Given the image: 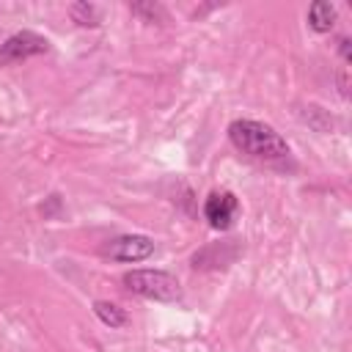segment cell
<instances>
[{
	"mask_svg": "<svg viewBox=\"0 0 352 352\" xmlns=\"http://www.w3.org/2000/svg\"><path fill=\"white\" fill-rule=\"evenodd\" d=\"M154 253V239L143 234H121L102 245V256L113 261H143Z\"/></svg>",
	"mask_w": 352,
	"mask_h": 352,
	"instance_id": "3957f363",
	"label": "cell"
},
{
	"mask_svg": "<svg viewBox=\"0 0 352 352\" xmlns=\"http://www.w3.org/2000/svg\"><path fill=\"white\" fill-rule=\"evenodd\" d=\"M228 140L248 157L258 160V162H270V165H283L292 157L289 143L264 121H253V118H236L228 126Z\"/></svg>",
	"mask_w": 352,
	"mask_h": 352,
	"instance_id": "6da1fadb",
	"label": "cell"
},
{
	"mask_svg": "<svg viewBox=\"0 0 352 352\" xmlns=\"http://www.w3.org/2000/svg\"><path fill=\"white\" fill-rule=\"evenodd\" d=\"M236 209H239L236 195L228 192V190L212 192V195L204 201V217H206L209 226L217 228V231L231 228V223H234V217H236Z\"/></svg>",
	"mask_w": 352,
	"mask_h": 352,
	"instance_id": "5b68a950",
	"label": "cell"
},
{
	"mask_svg": "<svg viewBox=\"0 0 352 352\" xmlns=\"http://www.w3.org/2000/svg\"><path fill=\"white\" fill-rule=\"evenodd\" d=\"M124 286L140 297L148 300H160V302H170L182 297V286L176 280V275L165 272V270H132L124 272Z\"/></svg>",
	"mask_w": 352,
	"mask_h": 352,
	"instance_id": "7a4b0ae2",
	"label": "cell"
},
{
	"mask_svg": "<svg viewBox=\"0 0 352 352\" xmlns=\"http://www.w3.org/2000/svg\"><path fill=\"white\" fill-rule=\"evenodd\" d=\"M72 16L77 25H96V8L88 3H74L72 6Z\"/></svg>",
	"mask_w": 352,
	"mask_h": 352,
	"instance_id": "ba28073f",
	"label": "cell"
},
{
	"mask_svg": "<svg viewBox=\"0 0 352 352\" xmlns=\"http://www.w3.org/2000/svg\"><path fill=\"white\" fill-rule=\"evenodd\" d=\"M336 6H330V3H324V0H316V3H311V8H308V25H311V30H316V33H327V30H333V25H336Z\"/></svg>",
	"mask_w": 352,
	"mask_h": 352,
	"instance_id": "8992f818",
	"label": "cell"
},
{
	"mask_svg": "<svg viewBox=\"0 0 352 352\" xmlns=\"http://www.w3.org/2000/svg\"><path fill=\"white\" fill-rule=\"evenodd\" d=\"M94 314H96L104 324H110V327H124V324H126V314H124L118 305H113V302H104V300L94 302Z\"/></svg>",
	"mask_w": 352,
	"mask_h": 352,
	"instance_id": "52a82bcc",
	"label": "cell"
},
{
	"mask_svg": "<svg viewBox=\"0 0 352 352\" xmlns=\"http://www.w3.org/2000/svg\"><path fill=\"white\" fill-rule=\"evenodd\" d=\"M338 44H341V58L349 63V58H352V52H349V38H341Z\"/></svg>",
	"mask_w": 352,
	"mask_h": 352,
	"instance_id": "9c48e42d",
	"label": "cell"
},
{
	"mask_svg": "<svg viewBox=\"0 0 352 352\" xmlns=\"http://www.w3.org/2000/svg\"><path fill=\"white\" fill-rule=\"evenodd\" d=\"M50 50V41L33 30H22V33H14L3 41L0 47V60L3 63H14V60H25V58H33V55H41Z\"/></svg>",
	"mask_w": 352,
	"mask_h": 352,
	"instance_id": "277c9868",
	"label": "cell"
}]
</instances>
